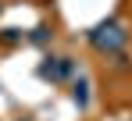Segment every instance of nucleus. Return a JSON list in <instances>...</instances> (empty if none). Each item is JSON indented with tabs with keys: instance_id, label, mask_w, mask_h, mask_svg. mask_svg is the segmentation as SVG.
Instances as JSON below:
<instances>
[{
	"instance_id": "nucleus-3",
	"label": "nucleus",
	"mask_w": 132,
	"mask_h": 121,
	"mask_svg": "<svg viewBox=\"0 0 132 121\" xmlns=\"http://www.w3.org/2000/svg\"><path fill=\"white\" fill-rule=\"evenodd\" d=\"M71 96H75L79 107H89V79L86 75H79V79L71 82Z\"/></svg>"
},
{
	"instance_id": "nucleus-4",
	"label": "nucleus",
	"mask_w": 132,
	"mask_h": 121,
	"mask_svg": "<svg viewBox=\"0 0 132 121\" xmlns=\"http://www.w3.org/2000/svg\"><path fill=\"white\" fill-rule=\"evenodd\" d=\"M46 39H50V29H46V25H36L32 36H29V43H36V46H43Z\"/></svg>"
},
{
	"instance_id": "nucleus-5",
	"label": "nucleus",
	"mask_w": 132,
	"mask_h": 121,
	"mask_svg": "<svg viewBox=\"0 0 132 121\" xmlns=\"http://www.w3.org/2000/svg\"><path fill=\"white\" fill-rule=\"evenodd\" d=\"M0 39H4V43H18V39H22V32H18V29H4Z\"/></svg>"
},
{
	"instance_id": "nucleus-2",
	"label": "nucleus",
	"mask_w": 132,
	"mask_h": 121,
	"mask_svg": "<svg viewBox=\"0 0 132 121\" xmlns=\"http://www.w3.org/2000/svg\"><path fill=\"white\" fill-rule=\"evenodd\" d=\"M75 57H46L36 71H39V79H50V82H64V79H71L75 75Z\"/></svg>"
},
{
	"instance_id": "nucleus-1",
	"label": "nucleus",
	"mask_w": 132,
	"mask_h": 121,
	"mask_svg": "<svg viewBox=\"0 0 132 121\" xmlns=\"http://www.w3.org/2000/svg\"><path fill=\"white\" fill-rule=\"evenodd\" d=\"M89 43H93V50H100V54H121L125 43H129V32H125L118 21H100V25L89 32Z\"/></svg>"
},
{
	"instance_id": "nucleus-6",
	"label": "nucleus",
	"mask_w": 132,
	"mask_h": 121,
	"mask_svg": "<svg viewBox=\"0 0 132 121\" xmlns=\"http://www.w3.org/2000/svg\"><path fill=\"white\" fill-rule=\"evenodd\" d=\"M0 11H4V7H0Z\"/></svg>"
}]
</instances>
